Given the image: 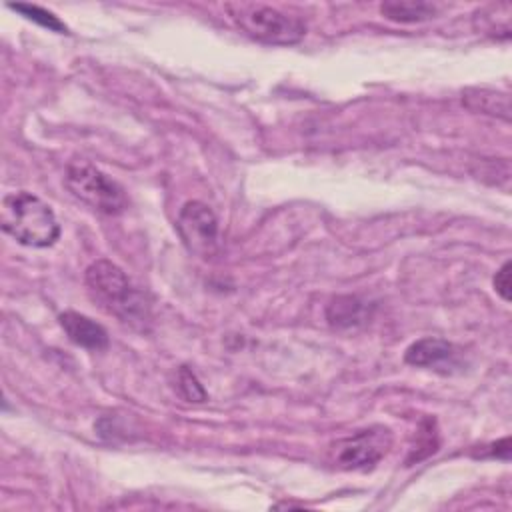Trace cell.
Wrapping results in <instances>:
<instances>
[{
	"instance_id": "cell-1",
	"label": "cell",
	"mask_w": 512,
	"mask_h": 512,
	"mask_svg": "<svg viewBox=\"0 0 512 512\" xmlns=\"http://www.w3.org/2000/svg\"><path fill=\"white\" fill-rule=\"evenodd\" d=\"M84 280L92 298L122 322L144 328L150 320V306L144 294L132 286L124 270L114 262L104 258L92 262Z\"/></svg>"
},
{
	"instance_id": "cell-2",
	"label": "cell",
	"mask_w": 512,
	"mask_h": 512,
	"mask_svg": "<svg viewBox=\"0 0 512 512\" xmlns=\"http://www.w3.org/2000/svg\"><path fill=\"white\" fill-rule=\"evenodd\" d=\"M0 224L8 236L30 248H48L60 236L54 210L26 190L4 196Z\"/></svg>"
},
{
	"instance_id": "cell-3",
	"label": "cell",
	"mask_w": 512,
	"mask_h": 512,
	"mask_svg": "<svg viewBox=\"0 0 512 512\" xmlns=\"http://www.w3.org/2000/svg\"><path fill=\"white\" fill-rule=\"evenodd\" d=\"M224 8L244 34L264 44L288 46L300 42L306 34V24L300 18L284 14L272 6L254 2H228Z\"/></svg>"
},
{
	"instance_id": "cell-4",
	"label": "cell",
	"mask_w": 512,
	"mask_h": 512,
	"mask_svg": "<svg viewBox=\"0 0 512 512\" xmlns=\"http://www.w3.org/2000/svg\"><path fill=\"white\" fill-rule=\"evenodd\" d=\"M64 184L74 198L102 214H120L128 208L124 188L84 158H76L68 164Z\"/></svg>"
},
{
	"instance_id": "cell-5",
	"label": "cell",
	"mask_w": 512,
	"mask_h": 512,
	"mask_svg": "<svg viewBox=\"0 0 512 512\" xmlns=\"http://www.w3.org/2000/svg\"><path fill=\"white\" fill-rule=\"evenodd\" d=\"M176 230L192 254L212 258L218 252V220L208 204L200 200L186 202L180 208Z\"/></svg>"
},
{
	"instance_id": "cell-6",
	"label": "cell",
	"mask_w": 512,
	"mask_h": 512,
	"mask_svg": "<svg viewBox=\"0 0 512 512\" xmlns=\"http://www.w3.org/2000/svg\"><path fill=\"white\" fill-rule=\"evenodd\" d=\"M392 446V432L384 426H372L344 438L336 444L334 462L344 470H370Z\"/></svg>"
},
{
	"instance_id": "cell-7",
	"label": "cell",
	"mask_w": 512,
	"mask_h": 512,
	"mask_svg": "<svg viewBox=\"0 0 512 512\" xmlns=\"http://www.w3.org/2000/svg\"><path fill=\"white\" fill-rule=\"evenodd\" d=\"M404 362L416 368H430L450 374L452 368H458V348L444 338H420L406 348Z\"/></svg>"
},
{
	"instance_id": "cell-8",
	"label": "cell",
	"mask_w": 512,
	"mask_h": 512,
	"mask_svg": "<svg viewBox=\"0 0 512 512\" xmlns=\"http://www.w3.org/2000/svg\"><path fill=\"white\" fill-rule=\"evenodd\" d=\"M58 320H60V326L66 332V336L76 346H82V348L92 350V352H100V350L108 348V344H110L108 332L96 320H92V318H88L80 312H74V310H68V312L60 314Z\"/></svg>"
},
{
	"instance_id": "cell-9",
	"label": "cell",
	"mask_w": 512,
	"mask_h": 512,
	"mask_svg": "<svg viewBox=\"0 0 512 512\" xmlns=\"http://www.w3.org/2000/svg\"><path fill=\"white\" fill-rule=\"evenodd\" d=\"M370 318L368 302L358 296H336L326 306V320L334 328H354Z\"/></svg>"
},
{
	"instance_id": "cell-10",
	"label": "cell",
	"mask_w": 512,
	"mask_h": 512,
	"mask_svg": "<svg viewBox=\"0 0 512 512\" xmlns=\"http://www.w3.org/2000/svg\"><path fill=\"white\" fill-rule=\"evenodd\" d=\"M462 102L474 112L496 116L506 122L510 120V96L506 92L490 88H466L462 92Z\"/></svg>"
},
{
	"instance_id": "cell-11",
	"label": "cell",
	"mask_w": 512,
	"mask_h": 512,
	"mask_svg": "<svg viewBox=\"0 0 512 512\" xmlns=\"http://www.w3.org/2000/svg\"><path fill=\"white\" fill-rule=\"evenodd\" d=\"M380 14L392 22H424L436 16V6L430 2L416 0H390L380 4Z\"/></svg>"
},
{
	"instance_id": "cell-12",
	"label": "cell",
	"mask_w": 512,
	"mask_h": 512,
	"mask_svg": "<svg viewBox=\"0 0 512 512\" xmlns=\"http://www.w3.org/2000/svg\"><path fill=\"white\" fill-rule=\"evenodd\" d=\"M8 8L20 12V14L26 16L28 20H32V22H36V24L48 28V30H54V32H58V34H68L66 24L60 22L58 16H54L52 12H48V10L40 8V6H34V4H20V2H18V4H8Z\"/></svg>"
},
{
	"instance_id": "cell-13",
	"label": "cell",
	"mask_w": 512,
	"mask_h": 512,
	"mask_svg": "<svg viewBox=\"0 0 512 512\" xmlns=\"http://www.w3.org/2000/svg\"><path fill=\"white\" fill-rule=\"evenodd\" d=\"M178 390L180 394L188 400V402H204L208 398L206 390L202 388L200 380L196 378V374L188 368V366H180L178 368Z\"/></svg>"
},
{
	"instance_id": "cell-14",
	"label": "cell",
	"mask_w": 512,
	"mask_h": 512,
	"mask_svg": "<svg viewBox=\"0 0 512 512\" xmlns=\"http://www.w3.org/2000/svg\"><path fill=\"white\" fill-rule=\"evenodd\" d=\"M510 270H512V262L506 260L500 270L494 276V290L502 296V300L510 302L512 300V278H510Z\"/></svg>"
}]
</instances>
